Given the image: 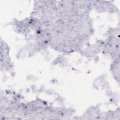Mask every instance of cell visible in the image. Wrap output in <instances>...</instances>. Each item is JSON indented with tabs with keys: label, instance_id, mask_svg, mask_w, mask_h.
<instances>
[{
	"label": "cell",
	"instance_id": "obj_1",
	"mask_svg": "<svg viewBox=\"0 0 120 120\" xmlns=\"http://www.w3.org/2000/svg\"><path fill=\"white\" fill-rule=\"evenodd\" d=\"M111 69L112 72L113 74V76L114 77L115 79H116L118 83H119V80H120V75H119V72H120V60H119V56L113 61V63L111 66Z\"/></svg>",
	"mask_w": 120,
	"mask_h": 120
}]
</instances>
